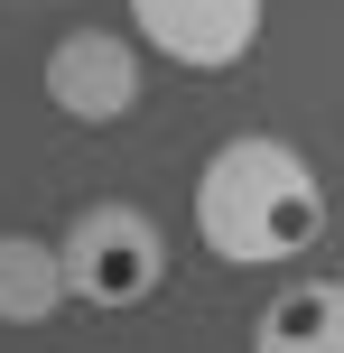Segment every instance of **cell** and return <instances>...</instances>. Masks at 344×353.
Returning a JSON list of instances; mask_svg holds the SVG:
<instances>
[{
    "label": "cell",
    "mask_w": 344,
    "mask_h": 353,
    "mask_svg": "<svg viewBox=\"0 0 344 353\" xmlns=\"http://www.w3.org/2000/svg\"><path fill=\"white\" fill-rule=\"evenodd\" d=\"M196 242L223 270H289L326 242V176L279 130H233L196 168Z\"/></svg>",
    "instance_id": "1"
},
{
    "label": "cell",
    "mask_w": 344,
    "mask_h": 353,
    "mask_svg": "<svg viewBox=\"0 0 344 353\" xmlns=\"http://www.w3.org/2000/svg\"><path fill=\"white\" fill-rule=\"evenodd\" d=\"M56 251H65L74 307H93V316H130V307H149L168 288V232L149 223L140 205H121V195L84 205L65 232H56Z\"/></svg>",
    "instance_id": "2"
},
{
    "label": "cell",
    "mask_w": 344,
    "mask_h": 353,
    "mask_svg": "<svg viewBox=\"0 0 344 353\" xmlns=\"http://www.w3.org/2000/svg\"><path fill=\"white\" fill-rule=\"evenodd\" d=\"M37 84L74 130H112L140 112V47L121 28H65L47 47V65H37Z\"/></svg>",
    "instance_id": "3"
},
{
    "label": "cell",
    "mask_w": 344,
    "mask_h": 353,
    "mask_svg": "<svg viewBox=\"0 0 344 353\" xmlns=\"http://www.w3.org/2000/svg\"><path fill=\"white\" fill-rule=\"evenodd\" d=\"M130 28L186 74H233L270 28V0H130Z\"/></svg>",
    "instance_id": "4"
},
{
    "label": "cell",
    "mask_w": 344,
    "mask_h": 353,
    "mask_svg": "<svg viewBox=\"0 0 344 353\" xmlns=\"http://www.w3.org/2000/svg\"><path fill=\"white\" fill-rule=\"evenodd\" d=\"M252 353H344V279H289L270 307H261Z\"/></svg>",
    "instance_id": "5"
},
{
    "label": "cell",
    "mask_w": 344,
    "mask_h": 353,
    "mask_svg": "<svg viewBox=\"0 0 344 353\" xmlns=\"http://www.w3.org/2000/svg\"><path fill=\"white\" fill-rule=\"evenodd\" d=\"M56 307H74L65 251L37 232H0V325H47Z\"/></svg>",
    "instance_id": "6"
}]
</instances>
